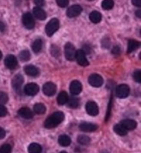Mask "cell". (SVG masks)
<instances>
[{"label": "cell", "instance_id": "1", "mask_svg": "<svg viewBox=\"0 0 141 153\" xmlns=\"http://www.w3.org/2000/svg\"><path fill=\"white\" fill-rule=\"evenodd\" d=\"M64 117L63 113L61 111L55 112L46 119L44 123V126L48 129L55 128L63 121Z\"/></svg>", "mask_w": 141, "mask_h": 153}, {"label": "cell", "instance_id": "2", "mask_svg": "<svg viewBox=\"0 0 141 153\" xmlns=\"http://www.w3.org/2000/svg\"><path fill=\"white\" fill-rule=\"evenodd\" d=\"M59 28V21L56 18L52 19L46 26V32L48 36H51Z\"/></svg>", "mask_w": 141, "mask_h": 153}, {"label": "cell", "instance_id": "3", "mask_svg": "<svg viewBox=\"0 0 141 153\" xmlns=\"http://www.w3.org/2000/svg\"><path fill=\"white\" fill-rule=\"evenodd\" d=\"M76 53L75 46L70 43H67L65 45V56L67 60L70 61H73L75 59Z\"/></svg>", "mask_w": 141, "mask_h": 153}, {"label": "cell", "instance_id": "4", "mask_svg": "<svg viewBox=\"0 0 141 153\" xmlns=\"http://www.w3.org/2000/svg\"><path fill=\"white\" fill-rule=\"evenodd\" d=\"M23 24L27 29H33L35 26V22L32 15L30 13H25L22 17Z\"/></svg>", "mask_w": 141, "mask_h": 153}, {"label": "cell", "instance_id": "5", "mask_svg": "<svg viewBox=\"0 0 141 153\" xmlns=\"http://www.w3.org/2000/svg\"><path fill=\"white\" fill-rule=\"evenodd\" d=\"M89 84L94 87H100L103 84L102 76L97 74H94L90 76L88 78Z\"/></svg>", "mask_w": 141, "mask_h": 153}, {"label": "cell", "instance_id": "6", "mask_svg": "<svg viewBox=\"0 0 141 153\" xmlns=\"http://www.w3.org/2000/svg\"><path fill=\"white\" fill-rule=\"evenodd\" d=\"M129 87L128 85L122 84L118 86L116 89V95L118 98H127L129 96Z\"/></svg>", "mask_w": 141, "mask_h": 153}, {"label": "cell", "instance_id": "7", "mask_svg": "<svg viewBox=\"0 0 141 153\" xmlns=\"http://www.w3.org/2000/svg\"><path fill=\"white\" fill-rule=\"evenodd\" d=\"M39 91V87L36 83H29L24 87V93L27 96H33L37 94Z\"/></svg>", "mask_w": 141, "mask_h": 153}, {"label": "cell", "instance_id": "8", "mask_svg": "<svg viewBox=\"0 0 141 153\" xmlns=\"http://www.w3.org/2000/svg\"><path fill=\"white\" fill-rule=\"evenodd\" d=\"M83 8L78 4H75V5L71 6L70 8L67 10V16L70 18L76 17L80 15L82 13Z\"/></svg>", "mask_w": 141, "mask_h": 153}, {"label": "cell", "instance_id": "9", "mask_svg": "<svg viewBox=\"0 0 141 153\" xmlns=\"http://www.w3.org/2000/svg\"><path fill=\"white\" fill-rule=\"evenodd\" d=\"M85 110L91 116H96L98 114V106L94 102H88L85 105Z\"/></svg>", "mask_w": 141, "mask_h": 153}, {"label": "cell", "instance_id": "10", "mask_svg": "<svg viewBox=\"0 0 141 153\" xmlns=\"http://www.w3.org/2000/svg\"><path fill=\"white\" fill-rule=\"evenodd\" d=\"M57 91V87L54 83L51 82H46L43 86V92L46 96H52L55 94Z\"/></svg>", "mask_w": 141, "mask_h": 153}, {"label": "cell", "instance_id": "11", "mask_svg": "<svg viewBox=\"0 0 141 153\" xmlns=\"http://www.w3.org/2000/svg\"><path fill=\"white\" fill-rule=\"evenodd\" d=\"M75 59L77 60L78 65L83 67H87L89 65V62L87 61L85 54L82 50H79L77 51L76 53Z\"/></svg>", "mask_w": 141, "mask_h": 153}, {"label": "cell", "instance_id": "12", "mask_svg": "<svg viewBox=\"0 0 141 153\" xmlns=\"http://www.w3.org/2000/svg\"><path fill=\"white\" fill-rule=\"evenodd\" d=\"M4 63H5V65L8 69H14L16 68V67L17 65V60L15 56L10 54L6 57Z\"/></svg>", "mask_w": 141, "mask_h": 153}, {"label": "cell", "instance_id": "13", "mask_svg": "<svg viewBox=\"0 0 141 153\" xmlns=\"http://www.w3.org/2000/svg\"><path fill=\"white\" fill-rule=\"evenodd\" d=\"M23 83H24V77L21 74H17L14 76L12 80V86L15 91H19Z\"/></svg>", "mask_w": 141, "mask_h": 153}, {"label": "cell", "instance_id": "14", "mask_svg": "<svg viewBox=\"0 0 141 153\" xmlns=\"http://www.w3.org/2000/svg\"><path fill=\"white\" fill-rule=\"evenodd\" d=\"M82 85L79 81L74 80L71 82L70 86V93L74 96L78 95L82 91Z\"/></svg>", "mask_w": 141, "mask_h": 153}, {"label": "cell", "instance_id": "15", "mask_svg": "<svg viewBox=\"0 0 141 153\" xmlns=\"http://www.w3.org/2000/svg\"><path fill=\"white\" fill-rule=\"evenodd\" d=\"M79 128L81 131L84 132H94L98 128V126L93 123L83 122L79 125Z\"/></svg>", "mask_w": 141, "mask_h": 153}, {"label": "cell", "instance_id": "16", "mask_svg": "<svg viewBox=\"0 0 141 153\" xmlns=\"http://www.w3.org/2000/svg\"><path fill=\"white\" fill-rule=\"evenodd\" d=\"M24 70L27 75L32 76V77H36L39 74V69L32 65H28L25 66Z\"/></svg>", "mask_w": 141, "mask_h": 153}, {"label": "cell", "instance_id": "17", "mask_svg": "<svg viewBox=\"0 0 141 153\" xmlns=\"http://www.w3.org/2000/svg\"><path fill=\"white\" fill-rule=\"evenodd\" d=\"M121 124L125 128L127 131L128 130H134L137 126V122L134 120L126 119L122 120Z\"/></svg>", "mask_w": 141, "mask_h": 153}, {"label": "cell", "instance_id": "18", "mask_svg": "<svg viewBox=\"0 0 141 153\" xmlns=\"http://www.w3.org/2000/svg\"><path fill=\"white\" fill-rule=\"evenodd\" d=\"M18 115L24 119H31L33 117V113L28 107H22L18 111Z\"/></svg>", "mask_w": 141, "mask_h": 153}, {"label": "cell", "instance_id": "19", "mask_svg": "<svg viewBox=\"0 0 141 153\" xmlns=\"http://www.w3.org/2000/svg\"><path fill=\"white\" fill-rule=\"evenodd\" d=\"M33 14L34 17L39 20H45L46 17H47L46 13L41 7H34L33 8Z\"/></svg>", "mask_w": 141, "mask_h": 153}, {"label": "cell", "instance_id": "20", "mask_svg": "<svg viewBox=\"0 0 141 153\" xmlns=\"http://www.w3.org/2000/svg\"><path fill=\"white\" fill-rule=\"evenodd\" d=\"M58 142L61 146L66 147L70 145L71 139L70 138V137L67 135H61L59 136V139H58Z\"/></svg>", "mask_w": 141, "mask_h": 153}, {"label": "cell", "instance_id": "21", "mask_svg": "<svg viewBox=\"0 0 141 153\" xmlns=\"http://www.w3.org/2000/svg\"><path fill=\"white\" fill-rule=\"evenodd\" d=\"M90 20L94 24H98L102 19V15L98 11H93L90 14Z\"/></svg>", "mask_w": 141, "mask_h": 153}, {"label": "cell", "instance_id": "22", "mask_svg": "<svg viewBox=\"0 0 141 153\" xmlns=\"http://www.w3.org/2000/svg\"><path fill=\"white\" fill-rule=\"evenodd\" d=\"M68 95L66 91H61L57 97V103L59 105H64L68 100Z\"/></svg>", "mask_w": 141, "mask_h": 153}, {"label": "cell", "instance_id": "23", "mask_svg": "<svg viewBox=\"0 0 141 153\" xmlns=\"http://www.w3.org/2000/svg\"><path fill=\"white\" fill-rule=\"evenodd\" d=\"M42 45H43L42 40L40 39H36V40L34 41L32 44V51H33L34 53L40 52L41 49H42Z\"/></svg>", "mask_w": 141, "mask_h": 153}, {"label": "cell", "instance_id": "24", "mask_svg": "<svg viewBox=\"0 0 141 153\" xmlns=\"http://www.w3.org/2000/svg\"><path fill=\"white\" fill-rule=\"evenodd\" d=\"M140 46V43L137 41L135 40H130L129 41L128 45V53H131L134 51L137 50Z\"/></svg>", "mask_w": 141, "mask_h": 153}, {"label": "cell", "instance_id": "25", "mask_svg": "<svg viewBox=\"0 0 141 153\" xmlns=\"http://www.w3.org/2000/svg\"><path fill=\"white\" fill-rule=\"evenodd\" d=\"M33 110L34 113L37 114L41 115V114H44L46 111V108L45 105L42 103H37L34 104Z\"/></svg>", "mask_w": 141, "mask_h": 153}, {"label": "cell", "instance_id": "26", "mask_svg": "<svg viewBox=\"0 0 141 153\" xmlns=\"http://www.w3.org/2000/svg\"><path fill=\"white\" fill-rule=\"evenodd\" d=\"M42 148L39 144L37 143H32L28 146L29 153H41Z\"/></svg>", "mask_w": 141, "mask_h": 153}, {"label": "cell", "instance_id": "27", "mask_svg": "<svg viewBox=\"0 0 141 153\" xmlns=\"http://www.w3.org/2000/svg\"><path fill=\"white\" fill-rule=\"evenodd\" d=\"M114 131L116 133L121 136H124L128 134V131L121 124L115 125L114 127Z\"/></svg>", "mask_w": 141, "mask_h": 153}, {"label": "cell", "instance_id": "28", "mask_svg": "<svg viewBox=\"0 0 141 153\" xmlns=\"http://www.w3.org/2000/svg\"><path fill=\"white\" fill-rule=\"evenodd\" d=\"M67 103H68V106L69 107L72 108H76L79 105V100L77 98H75V97H71V98H68Z\"/></svg>", "mask_w": 141, "mask_h": 153}, {"label": "cell", "instance_id": "29", "mask_svg": "<svg viewBox=\"0 0 141 153\" xmlns=\"http://www.w3.org/2000/svg\"><path fill=\"white\" fill-rule=\"evenodd\" d=\"M19 59L22 62L28 61L31 59V53L28 50H25L22 51L19 54Z\"/></svg>", "mask_w": 141, "mask_h": 153}, {"label": "cell", "instance_id": "30", "mask_svg": "<svg viewBox=\"0 0 141 153\" xmlns=\"http://www.w3.org/2000/svg\"><path fill=\"white\" fill-rule=\"evenodd\" d=\"M114 6V2L113 0H103L101 6L104 10H111Z\"/></svg>", "mask_w": 141, "mask_h": 153}, {"label": "cell", "instance_id": "31", "mask_svg": "<svg viewBox=\"0 0 141 153\" xmlns=\"http://www.w3.org/2000/svg\"><path fill=\"white\" fill-rule=\"evenodd\" d=\"M77 141L81 145H88L90 142V139L89 137L85 135H81L78 137Z\"/></svg>", "mask_w": 141, "mask_h": 153}, {"label": "cell", "instance_id": "32", "mask_svg": "<svg viewBox=\"0 0 141 153\" xmlns=\"http://www.w3.org/2000/svg\"><path fill=\"white\" fill-rule=\"evenodd\" d=\"M11 152H12V148L8 143L3 145L0 148V153H11Z\"/></svg>", "mask_w": 141, "mask_h": 153}, {"label": "cell", "instance_id": "33", "mask_svg": "<svg viewBox=\"0 0 141 153\" xmlns=\"http://www.w3.org/2000/svg\"><path fill=\"white\" fill-rule=\"evenodd\" d=\"M8 100V97L6 93L0 92V104H4Z\"/></svg>", "mask_w": 141, "mask_h": 153}, {"label": "cell", "instance_id": "34", "mask_svg": "<svg viewBox=\"0 0 141 153\" xmlns=\"http://www.w3.org/2000/svg\"><path fill=\"white\" fill-rule=\"evenodd\" d=\"M133 78L136 82L140 83L141 82V72L140 70H136L133 74Z\"/></svg>", "mask_w": 141, "mask_h": 153}, {"label": "cell", "instance_id": "35", "mask_svg": "<svg viewBox=\"0 0 141 153\" xmlns=\"http://www.w3.org/2000/svg\"><path fill=\"white\" fill-rule=\"evenodd\" d=\"M57 5L61 8H65L68 5L69 0H56Z\"/></svg>", "mask_w": 141, "mask_h": 153}, {"label": "cell", "instance_id": "36", "mask_svg": "<svg viewBox=\"0 0 141 153\" xmlns=\"http://www.w3.org/2000/svg\"><path fill=\"white\" fill-rule=\"evenodd\" d=\"M7 114V108L3 104H0V117H4Z\"/></svg>", "mask_w": 141, "mask_h": 153}, {"label": "cell", "instance_id": "37", "mask_svg": "<svg viewBox=\"0 0 141 153\" xmlns=\"http://www.w3.org/2000/svg\"><path fill=\"white\" fill-rule=\"evenodd\" d=\"M52 54L54 56H59V48H58L57 46L52 45V49H51Z\"/></svg>", "mask_w": 141, "mask_h": 153}, {"label": "cell", "instance_id": "38", "mask_svg": "<svg viewBox=\"0 0 141 153\" xmlns=\"http://www.w3.org/2000/svg\"><path fill=\"white\" fill-rule=\"evenodd\" d=\"M112 53L113 54L116 55V56L119 55L121 54V48H120L119 46H115L112 50Z\"/></svg>", "mask_w": 141, "mask_h": 153}, {"label": "cell", "instance_id": "39", "mask_svg": "<svg viewBox=\"0 0 141 153\" xmlns=\"http://www.w3.org/2000/svg\"><path fill=\"white\" fill-rule=\"evenodd\" d=\"M34 2L38 7L43 6L45 4V0H34Z\"/></svg>", "mask_w": 141, "mask_h": 153}, {"label": "cell", "instance_id": "40", "mask_svg": "<svg viewBox=\"0 0 141 153\" xmlns=\"http://www.w3.org/2000/svg\"><path fill=\"white\" fill-rule=\"evenodd\" d=\"M134 6L140 7L141 6V0H131Z\"/></svg>", "mask_w": 141, "mask_h": 153}, {"label": "cell", "instance_id": "41", "mask_svg": "<svg viewBox=\"0 0 141 153\" xmlns=\"http://www.w3.org/2000/svg\"><path fill=\"white\" fill-rule=\"evenodd\" d=\"M83 51H84V53L85 54H89V53L90 52V51H91V48H90V46H88L87 45H85L84 46V50H82Z\"/></svg>", "mask_w": 141, "mask_h": 153}, {"label": "cell", "instance_id": "42", "mask_svg": "<svg viewBox=\"0 0 141 153\" xmlns=\"http://www.w3.org/2000/svg\"><path fill=\"white\" fill-rule=\"evenodd\" d=\"M6 136V132L4 130L0 127V140H2Z\"/></svg>", "mask_w": 141, "mask_h": 153}, {"label": "cell", "instance_id": "43", "mask_svg": "<svg viewBox=\"0 0 141 153\" xmlns=\"http://www.w3.org/2000/svg\"><path fill=\"white\" fill-rule=\"evenodd\" d=\"M6 30V25L4 24V22H2L0 21V31L1 32H4Z\"/></svg>", "mask_w": 141, "mask_h": 153}, {"label": "cell", "instance_id": "44", "mask_svg": "<svg viewBox=\"0 0 141 153\" xmlns=\"http://www.w3.org/2000/svg\"><path fill=\"white\" fill-rule=\"evenodd\" d=\"M108 39H105V40H103V44H102V45L103 46L104 48H109L110 47V42H108Z\"/></svg>", "mask_w": 141, "mask_h": 153}, {"label": "cell", "instance_id": "45", "mask_svg": "<svg viewBox=\"0 0 141 153\" xmlns=\"http://www.w3.org/2000/svg\"><path fill=\"white\" fill-rule=\"evenodd\" d=\"M136 17H138V18H140L141 17V10H138L137 11H136Z\"/></svg>", "mask_w": 141, "mask_h": 153}, {"label": "cell", "instance_id": "46", "mask_svg": "<svg viewBox=\"0 0 141 153\" xmlns=\"http://www.w3.org/2000/svg\"><path fill=\"white\" fill-rule=\"evenodd\" d=\"M1 58H2V53H1V51H0V60L1 59Z\"/></svg>", "mask_w": 141, "mask_h": 153}, {"label": "cell", "instance_id": "47", "mask_svg": "<svg viewBox=\"0 0 141 153\" xmlns=\"http://www.w3.org/2000/svg\"><path fill=\"white\" fill-rule=\"evenodd\" d=\"M60 153H68V152H66V151H62V152H61Z\"/></svg>", "mask_w": 141, "mask_h": 153}, {"label": "cell", "instance_id": "48", "mask_svg": "<svg viewBox=\"0 0 141 153\" xmlns=\"http://www.w3.org/2000/svg\"><path fill=\"white\" fill-rule=\"evenodd\" d=\"M103 153H108V152H103Z\"/></svg>", "mask_w": 141, "mask_h": 153}, {"label": "cell", "instance_id": "49", "mask_svg": "<svg viewBox=\"0 0 141 153\" xmlns=\"http://www.w3.org/2000/svg\"><path fill=\"white\" fill-rule=\"evenodd\" d=\"M88 1H94V0H88Z\"/></svg>", "mask_w": 141, "mask_h": 153}]
</instances>
